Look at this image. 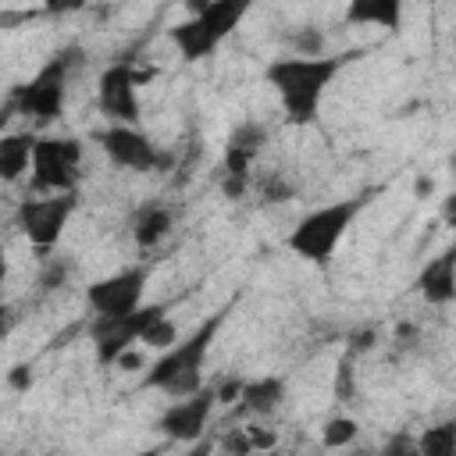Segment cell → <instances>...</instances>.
Returning a JSON list of instances; mask_svg holds the SVG:
<instances>
[{
    "label": "cell",
    "mask_w": 456,
    "mask_h": 456,
    "mask_svg": "<svg viewBox=\"0 0 456 456\" xmlns=\"http://www.w3.org/2000/svg\"><path fill=\"white\" fill-rule=\"evenodd\" d=\"M353 61H356V53H314V57L289 53V57H274L267 64L264 78L274 89L285 121L296 125V128H303V125H314L317 121L328 89L335 86V78Z\"/></svg>",
    "instance_id": "6da1fadb"
},
{
    "label": "cell",
    "mask_w": 456,
    "mask_h": 456,
    "mask_svg": "<svg viewBox=\"0 0 456 456\" xmlns=\"http://www.w3.org/2000/svg\"><path fill=\"white\" fill-rule=\"evenodd\" d=\"M417 452L420 456H456V417L420 428L417 431Z\"/></svg>",
    "instance_id": "d6986e66"
},
{
    "label": "cell",
    "mask_w": 456,
    "mask_h": 456,
    "mask_svg": "<svg viewBox=\"0 0 456 456\" xmlns=\"http://www.w3.org/2000/svg\"><path fill=\"white\" fill-rule=\"evenodd\" d=\"M442 221H445L452 232H456V189H452V192L442 200Z\"/></svg>",
    "instance_id": "484cf974"
},
{
    "label": "cell",
    "mask_w": 456,
    "mask_h": 456,
    "mask_svg": "<svg viewBox=\"0 0 456 456\" xmlns=\"http://www.w3.org/2000/svg\"><path fill=\"white\" fill-rule=\"evenodd\" d=\"M246 435H249V442H253V452H264V449H271L274 445V431H267L264 424H246Z\"/></svg>",
    "instance_id": "cb8c5ba5"
},
{
    "label": "cell",
    "mask_w": 456,
    "mask_h": 456,
    "mask_svg": "<svg viewBox=\"0 0 456 456\" xmlns=\"http://www.w3.org/2000/svg\"><path fill=\"white\" fill-rule=\"evenodd\" d=\"M146 281L150 271L142 264L103 274L86 285V306L93 310V317H128L146 306Z\"/></svg>",
    "instance_id": "9c48e42d"
},
{
    "label": "cell",
    "mask_w": 456,
    "mask_h": 456,
    "mask_svg": "<svg viewBox=\"0 0 456 456\" xmlns=\"http://www.w3.org/2000/svg\"><path fill=\"white\" fill-rule=\"evenodd\" d=\"M82 164H86V146L75 135H39L28 185L36 196H64L78 192L82 182Z\"/></svg>",
    "instance_id": "8992f818"
},
{
    "label": "cell",
    "mask_w": 456,
    "mask_h": 456,
    "mask_svg": "<svg viewBox=\"0 0 456 456\" xmlns=\"http://www.w3.org/2000/svg\"><path fill=\"white\" fill-rule=\"evenodd\" d=\"M346 21L353 25H374V28H399L403 21V4L399 0H356L342 11Z\"/></svg>",
    "instance_id": "ac0fdd59"
},
{
    "label": "cell",
    "mask_w": 456,
    "mask_h": 456,
    "mask_svg": "<svg viewBox=\"0 0 456 456\" xmlns=\"http://www.w3.org/2000/svg\"><path fill=\"white\" fill-rule=\"evenodd\" d=\"M228 456H253V442H249V435H246V428H228V435H221V438H214Z\"/></svg>",
    "instance_id": "7402d4cb"
},
{
    "label": "cell",
    "mask_w": 456,
    "mask_h": 456,
    "mask_svg": "<svg viewBox=\"0 0 456 456\" xmlns=\"http://www.w3.org/2000/svg\"><path fill=\"white\" fill-rule=\"evenodd\" d=\"M363 203H367V196H346V200H331V203L306 210L285 235L289 253L314 267H328L335 249L342 246L346 232L353 228L356 214L363 210Z\"/></svg>",
    "instance_id": "277c9868"
},
{
    "label": "cell",
    "mask_w": 456,
    "mask_h": 456,
    "mask_svg": "<svg viewBox=\"0 0 456 456\" xmlns=\"http://www.w3.org/2000/svg\"><path fill=\"white\" fill-rule=\"evenodd\" d=\"M285 395H289V381H285L281 374H260V378L242 381V395H239L235 406H239L246 417L264 420V417H271V413L285 403Z\"/></svg>",
    "instance_id": "9a60e30c"
},
{
    "label": "cell",
    "mask_w": 456,
    "mask_h": 456,
    "mask_svg": "<svg viewBox=\"0 0 456 456\" xmlns=\"http://www.w3.org/2000/svg\"><path fill=\"white\" fill-rule=\"evenodd\" d=\"M246 14H249V4H242V0L192 4L189 18H182L178 25L167 28V39L185 64H196V61H207L210 53H217L221 43L242 25Z\"/></svg>",
    "instance_id": "5b68a950"
},
{
    "label": "cell",
    "mask_w": 456,
    "mask_h": 456,
    "mask_svg": "<svg viewBox=\"0 0 456 456\" xmlns=\"http://www.w3.org/2000/svg\"><path fill=\"white\" fill-rule=\"evenodd\" d=\"M135 456H160V449H146V452H135Z\"/></svg>",
    "instance_id": "83f0119b"
},
{
    "label": "cell",
    "mask_w": 456,
    "mask_h": 456,
    "mask_svg": "<svg viewBox=\"0 0 456 456\" xmlns=\"http://www.w3.org/2000/svg\"><path fill=\"white\" fill-rule=\"evenodd\" d=\"M171 224H175L171 207L160 203V200H150V203L135 207V214H132V221H128L132 242H135L139 249H157V246L171 235Z\"/></svg>",
    "instance_id": "e0dca14e"
},
{
    "label": "cell",
    "mask_w": 456,
    "mask_h": 456,
    "mask_svg": "<svg viewBox=\"0 0 456 456\" xmlns=\"http://www.w3.org/2000/svg\"><path fill=\"white\" fill-rule=\"evenodd\" d=\"M378 456H420V452H417V435L395 431V435L385 442V449H381Z\"/></svg>",
    "instance_id": "603a6c76"
},
{
    "label": "cell",
    "mask_w": 456,
    "mask_h": 456,
    "mask_svg": "<svg viewBox=\"0 0 456 456\" xmlns=\"http://www.w3.org/2000/svg\"><path fill=\"white\" fill-rule=\"evenodd\" d=\"M36 142H39V132H32V128H18V132H4L0 135V178L7 185L21 182L32 171Z\"/></svg>",
    "instance_id": "2e32d148"
},
{
    "label": "cell",
    "mask_w": 456,
    "mask_h": 456,
    "mask_svg": "<svg viewBox=\"0 0 456 456\" xmlns=\"http://www.w3.org/2000/svg\"><path fill=\"white\" fill-rule=\"evenodd\" d=\"M75 64H78V46H64V50H57V53H50L21 86L11 89L7 110L21 114L32 132L53 125V121L64 114V107H68Z\"/></svg>",
    "instance_id": "3957f363"
},
{
    "label": "cell",
    "mask_w": 456,
    "mask_h": 456,
    "mask_svg": "<svg viewBox=\"0 0 456 456\" xmlns=\"http://www.w3.org/2000/svg\"><path fill=\"white\" fill-rule=\"evenodd\" d=\"M267 142V128L260 121H242L232 128L224 142V160H221V189L239 200L253 185V160Z\"/></svg>",
    "instance_id": "4fadbf2b"
},
{
    "label": "cell",
    "mask_w": 456,
    "mask_h": 456,
    "mask_svg": "<svg viewBox=\"0 0 456 456\" xmlns=\"http://www.w3.org/2000/svg\"><path fill=\"white\" fill-rule=\"evenodd\" d=\"M353 353H346L342 360H338V367H335V381H331V392H335V399L338 403H349L353 395H356V367H353Z\"/></svg>",
    "instance_id": "44dd1931"
},
{
    "label": "cell",
    "mask_w": 456,
    "mask_h": 456,
    "mask_svg": "<svg viewBox=\"0 0 456 456\" xmlns=\"http://www.w3.org/2000/svg\"><path fill=\"white\" fill-rule=\"evenodd\" d=\"M139 71L128 61H114L96 78V107L110 125H139L142 103H139Z\"/></svg>",
    "instance_id": "8fae6325"
},
{
    "label": "cell",
    "mask_w": 456,
    "mask_h": 456,
    "mask_svg": "<svg viewBox=\"0 0 456 456\" xmlns=\"http://www.w3.org/2000/svg\"><path fill=\"white\" fill-rule=\"evenodd\" d=\"M214 452H217V442L207 435V438H200V442L185 445V452H182V456H214Z\"/></svg>",
    "instance_id": "d4e9b609"
},
{
    "label": "cell",
    "mask_w": 456,
    "mask_h": 456,
    "mask_svg": "<svg viewBox=\"0 0 456 456\" xmlns=\"http://www.w3.org/2000/svg\"><path fill=\"white\" fill-rule=\"evenodd\" d=\"M75 207H78V192H64V196H36L32 192V196L18 200V207H14V228L21 232V239L32 249L50 253L61 242V235H64Z\"/></svg>",
    "instance_id": "ba28073f"
},
{
    "label": "cell",
    "mask_w": 456,
    "mask_h": 456,
    "mask_svg": "<svg viewBox=\"0 0 456 456\" xmlns=\"http://www.w3.org/2000/svg\"><path fill=\"white\" fill-rule=\"evenodd\" d=\"M217 385H203L200 392L185 395V399H171L164 406V413L157 417V431L167 438V442H178V445H192L200 438H207V424L217 410Z\"/></svg>",
    "instance_id": "30bf717a"
},
{
    "label": "cell",
    "mask_w": 456,
    "mask_h": 456,
    "mask_svg": "<svg viewBox=\"0 0 456 456\" xmlns=\"http://www.w3.org/2000/svg\"><path fill=\"white\" fill-rule=\"evenodd\" d=\"M167 317L164 303H146L142 310L128 314V317H93L89 321V338H93V353L100 367H118L146 335L157 321Z\"/></svg>",
    "instance_id": "52a82bcc"
},
{
    "label": "cell",
    "mask_w": 456,
    "mask_h": 456,
    "mask_svg": "<svg viewBox=\"0 0 456 456\" xmlns=\"http://www.w3.org/2000/svg\"><path fill=\"white\" fill-rule=\"evenodd\" d=\"M25 370H28V367H14V374H11V381H14V385H21V388H25V385H32V374H25Z\"/></svg>",
    "instance_id": "4316f807"
},
{
    "label": "cell",
    "mask_w": 456,
    "mask_h": 456,
    "mask_svg": "<svg viewBox=\"0 0 456 456\" xmlns=\"http://www.w3.org/2000/svg\"><path fill=\"white\" fill-rule=\"evenodd\" d=\"M417 296L428 306H449L456 303V242H449L445 249H438L435 256L424 260V267L417 271Z\"/></svg>",
    "instance_id": "5bb4252c"
},
{
    "label": "cell",
    "mask_w": 456,
    "mask_h": 456,
    "mask_svg": "<svg viewBox=\"0 0 456 456\" xmlns=\"http://www.w3.org/2000/svg\"><path fill=\"white\" fill-rule=\"evenodd\" d=\"M356 435H360V424H356L349 413H335V417H328L324 428H321L324 449H349V445L356 442Z\"/></svg>",
    "instance_id": "ffe728a7"
},
{
    "label": "cell",
    "mask_w": 456,
    "mask_h": 456,
    "mask_svg": "<svg viewBox=\"0 0 456 456\" xmlns=\"http://www.w3.org/2000/svg\"><path fill=\"white\" fill-rule=\"evenodd\" d=\"M96 142H100L103 157L121 171L146 175L164 164V150L139 125H107L103 132H96Z\"/></svg>",
    "instance_id": "7c38bea8"
},
{
    "label": "cell",
    "mask_w": 456,
    "mask_h": 456,
    "mask_svg": "<svg viewBox=\"0 0 456 456\" xmlns=\"http://www.w3.org/2000/svg\"><path fill=\"white\" fill-rule=\"evenodd\" d=\"M228 321V310H217L210 314L207 321H200L185 338H178L171 349H164L142 374V388L150 392H160L167 399H185L192 392H200L207 381V360H210V349H214V338L221 331V324Z\"/></svg>",
    "instance_id": "7a4b0ae2"
}]
</instances>
